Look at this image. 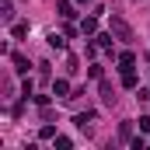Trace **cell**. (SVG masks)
<instances>
[{"instance_id":"obj_1","label":"cell","mask_w":150,"mask_h":150,"mask_svg":"<svg viewBox=\"0 0 150 150\" xmlns=\"http://www.w3.org/2000/svg\"><path fill=\"white\" fill-rule=\"evenodd\" d=\"M108 32H112L119 42H133V38H136V35H133V28H129L119 14H112V18H108Z\"/></svg>"},{"instance_id":"obj_2","label":"cell","mask_w":150,"mask_h":150,"mask_svg":"<svg viewBox=\"0 0 150 150\" xmlns=\"http://www.w3.org/2000/svg\"><path fill=\"white\" fill-rule=\"evenodd\" d=\"M52 94H56V98H70V94H74V87H70V80H67V77H59V80H52Z\"/></svg>"},{"instance_id":"obj_3","label":"cell","mask_w":150,"mask_h":150,"mask_svg":"<svg viewBox=\"0 0 150 150\" xmlns=\"http://www.w3.org/2000/svg\"><path fill=\"white\" fill-rule=\"evenodd\" d=\"M74 122H77V129H91V122H94V112H77V115H74Z\"/></svg>"},{"instance_id":"obj_4","label":"cell","mask_w":150,"mask_h":150,"mask_svg":"<svg viewBox=\"0 0 150 150\" xmlns=\"http://www.w3.org/2000/svg\"><path fill=\"white\" fill-rule=\"evenodd\" d=\"M11 63H14V70H18V74H28V56H21V52H11Z\"/></svg>"},{"instance_id":"obj_5","label":"cell","mask_w":150,"mask_h":150,"mask_svg":"<svg viewBox=\"0 0 150 150\" xmlns=\"http://www.w3.org/2000/svg\"><path fill=\"white\" fill-rule=\"evenodd\" d=\"M0 21H4V25L14 21V4H11V0H4V7H0Z\"/></svg>"},{"instance_id":"obj_6","label":"cell","mask_w":150,"mask_h":150,"mask_svg":"<svg viewBox=\"0 0 150 150\" xmlns=\"http://www.w3.org/2000/svg\"><path fill=\"white\" fill-rule=\"evenodd\" d=\"M133 67H136V56H133V52H122V56H119V70L126 74V70H133Z\"/></svg>"},{"instance_id":"obj_7","label":"cell","mask_w":150,"mask_h":150,"mask_svg":"<svg viewBox=\"0 0 150 150\" xmlns=\"http://www.w3.org/2000/svg\"><path fill=\"white\" fill-rule=\"evenodd\" d=\"M56 11H59V18H74V14H77L70 0H56Z\"/></svg>"},{"instance_id":"obj_8","label":"cell","mask_w":150,"mask_h":150,"mask_svg":"<svg viewBox=\"0 0 150 150\" xmlns=\"http://www.w3.org/2000/svg\"><path fill=\"white\" fill-rule=\"evenodd\" d=\"M80 32H84V35H94V32H98V18H84V21H80Z\"/></svg>"},{"instance_id":"obj_9","label":"cell","mask_w":150,"mask_h":150,"mask_svg":"<svg viewBox=\"0 0 150 150\" xmlns=\"http://www.w3.org/2000/svg\"><path fill=\"white\" fill-rule=\"evenodd\" d=\"M119 140L122 143H133V122H122L119 126Z\"/></svg>"},{"instance_id":"obj_10","label":"cell","mask_w":150,"mask_h":150,"mask_svg":"<svg viewBox=\"0 0 150 150\" xmlns=\"http://www.w3.org/2000/svg\"><path fill=\"white\" fill-rule=\"evenodd\" d=\"M136 84H140V80H136V70H126V74H122V87L136 91Z\"/></svg>"},{"instance_id":"obj_11","label":"cell","mask_w":150,"mask_h":150,"mask_svg":"<svg viewBox=\"0 0 150 150\" xmlns=\"http://www.w3.org/2000/svg\"><path fill=\"white\" fill-rule=\"evenodd\" d=\"M101 101L105 105H115V91H112V84H105V80H101Z\"/></svg>"},{"instance_id":"obj_12","label":"cell","mask_w":150,"mask_h":150,"mask_svg":"<svg viewBox=\"0 0 150 150\" xmlns=\"http://www.w3.org/2000/svg\"><path fill=\"white\" fill-rule=\"evenodd\" d=\"M94 38H98V45H101V49H112V32H101V35H94Z\"/></svg>"},{"instance_id":"obj_13","label":"cell","mask_w":150,"mask_h":150,"mask_svg":"<svg viewBox=\"0 0 150 150\" xmlns=\"http://www.w3.org/2000/svg\"><path fill=\"white\" fill-rule=\"evenodd\" d=\"M11 32H14V38H25V35H28V25H25V21H18Z\"/></svg>"},{"instance_id":"obj_14","label":"cell","mask_w":150,"mask_h":150,"mask_svg":"<svg viewBox=\"0 0 150 150\" xmlns=\"http://www.w3.org/2000/svg\"><path fill=\"white\" fill-rule=\"evenodd\" d=\"M49 45H52V49H63L67 42H63V35H56V32H49Z\"/></svg>"},{"instance_id":"obj_15","label":"cell","mask_w":150,"mask_h":150,"mask_svg":"<svg viewBox=\"0 0 150 150\" xmlns=\"http://www.w3.org/2000/svg\"><path fill=\"white\" fill-rule=\"evenodd\" d=\"M38 136H42V140H56V129H52V126H42Z\"/></svg>"},{"instance_id":"obj_16","label":"cell","mask_w":150,"mask_h":150,"mask_svg":"<svg viewBox=\"0 0 150 150\" xmlns=\"http://www.w3.org/2000/svg\"><path fill=\"white\" fill-rule=\"evenodd\" d=\"M56 147H59V150H70V147H74V140H70V136H56Z\"/></svg>"},{"instance_id":"obj_17","label":"cell","mask_w":150,"mask_h":150,"mask_svg":"<svg viewBox=\"0 0 150 150\" xmlns=\"http://www.w3.org/2000/svg\"><path fill=\"white\" fill-rule=\"evenodd\" d=\"M77 70H80V59L70 56V59H67V74H77Z\"/></svg>"},{"instance_id":"obj_18","label":"cell","mask_w":150,"mask_h":150,"mask_svg":"<svg viewBox=\"0 0 150 150\" xmlns=\"http://www.w3.org/2000/svg\"><path fill=\"white\" fill-rule=\"evenodd\" d=\"M129 147H133V150H143V147H147V140H143V136H133V143H129Z\"/></svg>"},{"instance_id":"obj_19","label":"cell","mask_w":150,"mask_h":150,"mask_svg":"<svg viewBox=\"0 0 150 150\" xmlns=\"http://www.w3.org/2000/svg\"><path fill=\"white\" fill-rule=\"evenodd\" d=\"M136 98H140L143 105H150V87H140V94H136Z\"/></svg>"},{"instance_id":"obj_20","label":"cell","mask_w":150,"mask_h":150,"mask_svg":"<svg viewBox=\"0 0 150 150\" xmlns=\"http://www.w3.org/2000/svg\"><path fill=\"white\" fill-rule=\"evenodd\" d=\"M140 133H150V115H140Z\"/></svg>"},{"instance_id":"obj_21","label":"cell","mask_w":150,"mask_h":150,"mask_svg":"<svg viewBox=\"0 0 150 150\" xmlns=\"http://www.w3.org/2000/svg\"><path fill=\"white\" fill-rule=\"evenodd\" d=\"M77 4H80V7H84V4H91V0H77Z\"/></svg>"}]
</instances>
